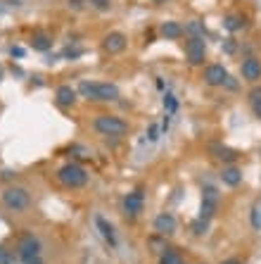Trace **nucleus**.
<instances>
[{
  "instance_id": "nucleus-1",
  "label": "nucleus",
  "mask_w": 261,
  "mask_h": 264,
  "mask_svg": "<svg viewBox=\"0 0 261 264\" xmlns=\"http://www.w3.org/2000/svg\"><path fill=\"white\" fill-rule=\"evenodd\" d=\"M78 93L88 98V100H102V102L119 100V88L114 84H102V81H81Z\"/></svg>"
},
{
  "instance_id": "nucleus-2",
  "label": "nucleus",
  "mask_w": 261,
  "mask_h": 264,
  "mask_svg": "<svg viewBox=\"0 0 261 264\" xmlns=\"http://www.w3.org/2000/svg\"><path fill=\"white\" fill-rule=\"evenodd\" d=\"M57 181L67 188H81L88 183V171L76 162H69L57 169Z\"/></svg>"
},
{
  "instance_id": "nucleus-3",
  "label": "nucleus",
  "mask_w": 261,
  "mask_h": 264,
  "mask_svg": "<svg viewBox=\"0 0 261 264\" xmlns=\"http://www.w3.org/2000/svg\"><path fill=\"white\" fill-rule=\"evenodd\" d=\"M93 129L100 136H123V133H128V122H123L121 117L114 115H100L95 117Z\"/></svg>"
},
{
  "instance_id": "nucleus-4",
  "label": "nucleus",
  "mask_w": 261,
  "mask_h": 264,
  "mask_svg": "<svg viewBox=\"0 0 261 264\" xmlns=\"http://www.w3.org/2000/svg\"><path fill=\"white\" fill-rule=\"evenodd\" d=\"M17 250H19V259L24 264H43V259H40V241L33 233H24L19 243H17Z\"/></svg>"
},
{
  "instance_id": "nucleus-5",
  "label": "nucleus",
  "mask_w": 261,
  "mask_h": 264,
  "mask_svg": "<svg viewBox=\"0 0 261 264\" xmlns=\"http://www.w3.org/2000/svg\"><path fill=\"white\" fill-rule=\"evenodd\" d=\"M3 202H5V207H10V210L24 212L31 205L29 191L22 188V186H12V188H8V191L3 193Z\"/></svg>"
},
{
  "instance_id": "nucleus-6",
  "label": "nucleus",
  "mask_w": 261,
  "mask_h": 264,
  "mask_svg": "<svg viewBox=\"0 0 261 264\" xmlns=\"http://www.w3.org/2000/svg\"><path fill=\"white\" fill-rule=\"evenodd\" d=\"M185 57L190 64H202L207 57V43L202 36H190L185 41Z\"/></svg>"
},
{
  "instance_id": "nucleus-7",
  "label": "nucleus",
  "mask_w": 261,
  "mask_h": 264,
  "mask_svg": "<svg viewBox=\"0 0 261 264\" xmlns=\"http://www.w3.org/2000/svg\"><path fill=\"white\" fill-rule=\"evenodd\" d=\"M126 43H128V41H126V36H123L121 31H112L105 36L102 48H105V53H109V55H119L126 50Z\"/></svg>"
},
{
  "instance_id": "nucleus-8",
  "label": "nucleus",
  "mask_w": 261,
  "mask_h": 264,
  "mask_svg": "<svg viewBox=\"0 0 261 264\" xmlns=\"http://www.w3.org/2000/svg\"><path fill=\"white\" fill-rule=\"evenodd\" d=\"M176 229H178V221L169 212H164V214H159V217L154 219V231H157V236H173Z\"/></svg>"
},
{
  "instance_id": "nucleus-9",
  "label": "nucleus",
  "mask_w": 261,
  "mask_h": 264,
  "mask_svg": "<svg viewBox=\"0 0 261 264\" xmlns=\"http://www.w3.org/2000/svg\"><path fill=\"white\" fill-rule=\"evenodd\" d=\"M143 207H145V198H143L140 191H133V193H128L123 198V212L128 217H138L140 212H143Z\"/></svg>"
},
{
  "instance_id": "nucleus-10",
  "label": "nucleus",
  "mask_w": 261,
  "mask_h": 264,
  "mask_svg": "<svg viewBox=\"0 0 261 264\" xmlns=\"http://www.w3.org/2000/svg\"><path fill=\"white\" fill-rule=\"evenodd\" d=\"M204 81L209 86H223L228 81V71L223 64H209L207 69H204Z\"/></svg>"
},
{
  "instance_id": "nucleus-11",
  "label": "nucleus",
  "mask_w": 261,
  "mask_h": 264,
  "mask_svg": "<svg viewBox=\"0 0 261 264\" xmlns=\"http://www.w3.org/2000/svg\"><path fill=\"white\" fill-rule=\"evenodd\" d=\"M242 79L254 84V81H259L261 79V60L256 57H247L245 62H242Z\"/></svg>"
},
{
  "instance_id": "nucleus-12",
  "label": "nucleus",
  "mask_w": 261,
  "mask_h": 264,
  "mask_svg": "<svg viewBox=\"0 0 261 264\" xmlns=\"http://www.w3.org/2000/svg\"><path fill=\"white\" fill-rule=\"evenodd\" d=\"M209 153L216 157V160H221V162H235L238 160V150L228 148V145H221V143H211L209 145Z\"/></svg>"
},
{
  "instance_id": "nucleus-13",
  "label": "nucleus",
  "mask_w": 261,
  "mask_h": 264,
  "mask_svg": "<svg viewBox=\"0 0 261 264\" xmlns=\"http://www.w3.org/2000/svg\"><path fill=\"white\" fill-rule=\"evenodd\" d=\"M55 100H57L60 107H71V105L76 102V91H74L71 86H60L57 93H55Z\"/></svg>"
},
{
  "instance_id": "nucleus-14",
  "label": "nucleus",
  "mask_w": 261,
  "mask_h": 264,
  "mask_svg": "<svg viewBox=\"0 0 261 264\" xmlns=\"http://www.w3.org/2000/svg\"><path fill=\"white\" fill-rule=\"evenodd\" d=\"M95 226H98V231L102 233V238H105V241H107L109 245L114 248V245H116V236H114V229H112V224H109L105 217H100V214H98V217H95Z\"/></svg>"
},
{
  "instance_id": "nucleus-15",
  "label": "nucleus",
  "mask_w": 261,
  "mask_h": 264,
  "mask_svg": "<svg viewBox=\"0 0 261 264\" xmlns=\"http://www.w3.org/2000/svg\"><path fill=\"white\" fill-rule=\"evenodd\" d=\"M183 33H185V29L178 22H164L161 24V36H164L166 41H176V39H181Z\"/></svg>"
},
{
  "instance_id": "nucleus-16",
  "label": "nucleus",
  "mask_w": 261,
  "mask_h": 264,
  "mask_svg": "<svg viewBox=\"0 0 261 264\" xmlns=\"http://www.w3.org/2000/svg\"><path fill=\"white\" fill-rule=\"evenodd\" d=\"M31 48H33V50H40V53H46V50L53 48V39H50L46 31H36L33 36H31Z\"/></svg>"
},
{
  "instance_id": "nucleus-17",
  "label": "nucleus",
  "mask_w": 261,
  "mask_h": 264,
  "mask_svg": "<svg viewBox=\"0 0 261 264\" xmlns=\"http://www.w3.org/2000/svg\"><path fill=\"white\" fill-rule=\"evenodd\" d=\"M221 181L226 183V186H238L240 181H242V171H240L238 167H223Z\"/></svg>"
},
{
  "instance_id": "nucleus-18",
  "label": "nucleus",
  "mask_w": 261,
  "mask_h": 264,
  "mask_svg": "<svg viewBox=\"0 0 261 264\" xmlns=\"http://www.w3.org/2000/svg\"><path fill=\"white\" fill-rule=\"evenodd\" d=\"M216 207H219V200H211V198H202V212H200V217L209 221V219L216 214Z\"/></svg>"
},
{
  "instance_id": "nucleus-19",
  "label": "nucleus",
  "mask_w": 261,
  "mask_h": 264,
  "mask_svg": "<svg viewBox=\"0 0 261 264\" xmlns=\"http://www.w3.org/2000/svg\"><path fill=\"white\" fill-rule=\"evenodd\" d=\"M159 264H185V262L176 250H164L159 255Z\"/></svg>"
},
{
  "instance_id": "nucleus-20",
  "label": "nucleus",
  "mask_w": 261,
  "mask_h": 264,
  "mask_svg": "<svg viewBox=\"0 0 261 264\" xmlns=\"http://www.w3.org/2000/svg\"><path fill=\"white\" fill-rule=\"evenodd\" d=\"M223 26L228 29V31H238V29H242L245 26V19L238 15H228L226 19H223Z\"/></svg>"
},
{
  "instance_id": "nucleus-21",
  "label": "nucleus",
  "mask_w": 261,
  "mask_h": 264,
  "mask_svg": "<svg viewBox=\"0 0 261 264\" xmlns=\"http://www.w3.org/2000/svg\"><path fill=\"white\" fill-rule=\"evenodd\" d=\"M0 264H17L15 255H12L5 245H0Z\"/></svg>"
},
{
  "instance_id": "nucleus-22",
  "label": "nucleus",
  "mask_w": 261,
  "mask_h": 264,
  "mask_svg": "<svg viewBox=\"0 0 261 264\" xmlns=\"http://www.w3.org/2000/svg\"><path fill=\"white\" fill-rule=\"evenodd\" d=\"M207 226H209V221L200 217L195 224H192V231H195V236H204V233H207Z\"/></svg>"
},
{
  "instance_id": "nucleus-23",
  "label": "nucleus",
  "mask_w": 261,
  "mask_h": 264,
  "mask_svg": "<svg viewBox=\"0 0 261 264\" xmlns=\"http://www.w3.org/2000/svg\"><path fill=\"white\" fill-rule=\"evenodd\" d=\"M164 107L169 109V112H176V107H178V102H176V98L171 93H166L164 95Z\"/></svg>"
},
{
  "instance_id": "nucleus-24",
  "label": "nucleus",
  "mask_w": 261,
  "mask_h": 264,
  "mask_svg": "<svg viewBox=\"0 0 261 264\" xmlns=\"http://www.w3.org/2000/svg\"><path fill=\"white\" fill-rule=\"evenodd\" d=\"M188 33H192V36H200V33H204V26H202L200 22H192L188 24V29H185Z\"/></svg>"
},
{
  "instance_id": "nucleus-25",
  "label": "nucleus",
  "mask_w": 261,
  "mask_h": 264,
  "mask_svg": "<svg viewBox=\"0 0 261 264\" xmlns=\"http://www.w3.org/2000/svg\"><path fill=\"white\" fill-rule=\"evenodd\" d=\"M259 207H254L252 210V224H254V229H261V219H259Z\"/></svg>"
},
{
  "instance_id": "nucleus-26",
  "label": "nucleus",
  "mask_w": 261,
  "mask_h": 264,
  "mask_svg": "<svg viewBox=\"0 0 261 264\" xmlns=\"http://www.w3.org/2000/svg\"><path fill=\"white\" fill-rule=\"evenodd\" d=\"M93 5H95V8H100V10H105V8H109V3H112V0H91Z\"/></svg>"
},
{
  "instance_id": "nucleus-27",
  "label": "nucleus",
  "mask_w": 261,
  "mask_h": 264,
  "mask_svg": "<svg viewBox=\"0 0 261 264\" xmlns=\"http://www.w3.org/2000/svg\"><path fill=\"white\" fill-rule=\"evenodd\" d=\"M252 100H261V88H252L249 91V102Z\"/></svg>"
},
{
  "instance_id": "nucleus-28",
  "label": "nucleus",
  "mask_w": 261,
  "mask_h": 264,
  "mask_svg": "<svg viewBox=\"0 0 261 264\" xmlns=\"http://www.w3.org/2000/svg\"><path fill=\"white\" fill-rule=\"evenodd\" d=\"M157 138H159V129H157V126H150V140H157Z\"/></svg>"
},
{
  "instance_id": "nucleus-29",
  "label": "nucleus",
  "mask_w": 261,
  "mask_h": 264,
  "mask_svg": "<svg viewBox=\"0 0 261 264\" xmlns=\"http://www.w3.org/2000/svg\"><path fill=\"white\" fill-rule=\"evenodd\" d=\"M252 109L256 117H261V100H252Z\"/></svg>"
},
{
  "instance_id": "nucleus-30",
  "label": "nucleus",
  "mask_w": 261,
  "mask_h": 264,
  "mask_svg": "<svg viewBox=\"0 0 261 264\" xmlns=\"http://www.w3.org/2000/svg\"><path fill=\"white\" fill-rule=\"evenodd\" d=\"M221 264H242V259H238V257H231V259H226V262Z\"/></svg>"
},
{
  "instance_id": "nucleus-31",
  "label": "nucleus",
  "mask_w": 261,
  "mask_h": 264,
  "mask_svg": "<svg viewBox=\"0 0 261 264\" xmlns=\"http://www.w3.org/2000/svg\"><path fill=\"white\" fill-rule=\"evenodd\" d=\"M12 55H17V57H22L24 50H22V48H12Z\"/></svg>"
},
{
  "instance_id": "nucleus-32",
  "label": "nucleus",
  "mask_w": 261,
  "mask_h": 264,
  "mask_svg": "<svg viewBox=\"0 0 261 264\" xmlns=\"http://www.w3.org/2000/svg\"><path fill=\"white\" fill-rule=\"evenodd\" d=\"M154 5H164V3H169V0H152Z\"/></svg>"
}]
</instances>
